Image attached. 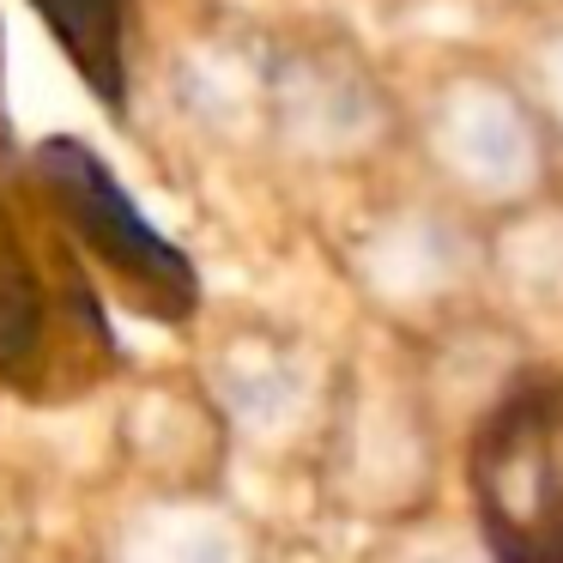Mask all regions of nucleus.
<instances>
[{"mask_svg":"<svg viewBox=\"0 0 563 563\" xmlns=\"http://www.w3.org/2000/svg\"><path fill=\"white\" fill-rule=\"evenodd\" d=\"M37 176H43V188H49L55 212L74 224V236L103 261V273H110L146 316L183 321L188 309H195V273H188V261L140 219L134 200L122 195V183H115L79 140H49V146L37 152Z\"/></svg>","mask_w":563,"mask_h":563,"instance_id":"nucleus-2","label":"nucleus"},{"mask_svg":"<svg viewBox=\"0 0 563 563\" xmlns=\"http://www.w3.org/2000/svg\"><path fill=\"white\" fill-rule=\"evenodd\" d=\"M473 497L503 563H563V388H527L485 424Z\"/></svg>","mask_w":563,"mask_h":563,"instance_id":"nucleus-1","label":"nucleus"},{"mask_svg":"<svg viewBox=\"0 0 563 563\" xmlns=\"http://www.w3.org/2000/svg\"><path fill=\"white\" fill-rule=\"evenodd\" d=\"M43 13V25L55 31V43L67 49V62L86 74L91 91H103V103H122V19L128 0H31Z\"/></svg>","mask_w":563,"mask_h":563,"instance_id":"nucleus-3","label":"nucleus"}]
</instances>
